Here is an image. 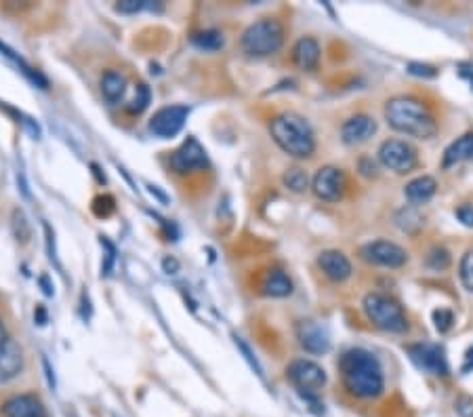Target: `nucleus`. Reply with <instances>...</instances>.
<instances>
[{"mask_svg": "<svg viewBox=\"0 0 473 417\" xmlns=\"http://www.w3.org/2000/svg\"><path fill=\"white\" fill-rule=\"evenodd\" d=\"M188 114H190V110L185 106L160 108L149 120V131L160 139H171L177 133H181V129L185 126Z\"/></svg>", "mask_w": 473, "mask_h": 417, "instance_id": "nucleus-12", "label": "nucleus"}, {"mask_svg": "<svg viewBox=\"0 0 473 417\" xmlns=\"http://www.w3.org/2000/svg\"><path fill=\"white\" fill-rule=\"evenodd\" d=\"M458 276H460L463 287L473 293V251H467L463 255L460 265H458Z\"/></svg>", "mask_w": 473, "mask_h": 417, "instance_id": "nucleus-28", "label": "nucleus"}, {"mask_svg": "<svg viewBox=\"0 0 473 417\" xmlns=\"http://www.w3.org/2000/svg\"><path fill=\"white\" fill-rule=\"evenodd\" d=\"M320 53L322 51H320L318 40L311 38V36H303L292 47V61L299 70L311 72V70H315L320 63Z\"/></svg>", "mask_w": 473, "mask_h": 417, "instance_id": "nucleus-18", "label": "nucleus"}, {"mask_svg": "<svg viewBox=\"0 0 473 417\" xmlns=\"http://www.w3.org/2000/svg\"><path fill=\"white\" fill-rule=\"evenodd\" d=\"M385 120L391 129L398 133L417 137V139H431L438 133V122L433 114L415 97H391L385 104Z\"/></svg>", "mask_w": 473, "mask_h": 417, "instance_id": "nucleus-2", "label": "nucleus"}, {"mask_svg": "<svg viewBox=\"0 0 473 417\" xmlns=\"http://www.w3.org/2000/svg\"><path fill=\"white\" fill-rule=\"evenodd\" d=\"M149 101H151V91H149V87L147 85H137V89H135V95H133V99L126 104V110L131 112V114H141L147 106H149Z\"/></svg>", "mask_w": 473, "mask_h": 417, "instance_id": "nucleus-27", "label": "nucleus"}, {"mask_svg": "<svg viewBox=\"0 0 473 417\" xmlns=\"http://www.w3.org/2000/svg\"><path fill=\"white\" fill-rule=\"evenodd\" d=\"M169 167L175 175H188L208 167L206 150L196 137H188L185 142L171 154Z\"/></svg>", "mask_w": 473, "mask_h": 417, "instance_id": "nucleus-8", "label": "nucleus"}, {"mask_svg": "<svg viewBox=\"0 0 473 417\" xmlns=\"http://www.w3.org/2000/svg\"><path fill=\"white\" fill-rule=\"evenodd\" d=\"M269 133L274 142L292 158H309L315 152L311 124L297 112H282L272 118Z\"/></svg>", "mask_w": 473, "mask_h": 417, "instance_id": "nucleus-3", "label": "nucleus"}, {"mask_svg": "<svg viewBox=\"0 0 473 417\" xmlns=\"http://www.w3.org/2000/svg\"><path fill=\"white\" fill-rule=\"evenodd\" d=\"M456 413L460 417H473V396H460L456 400Z\"/></svg>", "mask_w": 473, "mask_h": 417, "instance_id": "nucleus-35", "label": "nucleus"}, {"mask_svg": "<svg viewBox=\"0 0 473 417\" xmlns=\"http://www.w3.org/2000/svg\"><path fill=\"white\" fill-rule=\"evenodd\" d=\"M362 308L366 318L381 331L404 333L408 329V320L402 306L383 293H368L362 302Z\"/></svg>", "mask_w": 473, "mask_h": 417, "instance_id": "nucleus-5", "label": "nucleus"}, {"mask_svg": "<svg viewBox=\"0 0 473 417\" xmlns=\"http://www.w3.org/2000/svg\"><path fill=\"white\" fill-rule=\"evenodd\" d=\"M7 337H9V335H7V327H5L3 318H0V343H3V341H5Z\"/></svg>", "mask_w": 473, "mask_h": 417, "instance_id": "nucleus-42", "label": "nucleus"}, {"mask_svg": "<svg viewBox=\"0 0 473 417\" xmlns=\"http://www.w3.org/2000/svg\"><path fill=\"white\" fill-rule=\"evenodd\" d=\"M42 367H44V373H47V382H49V386L55 390V375H53V369H51V365H49L47 357H42Z\"/></svg>", "mask_w": 473, "mask_h": 417, "instance_id": "nucleus-38", "label": "nucleus"}, {"mask_svg": "<svg viewBox=\"0 0 473 417\" xmlns=\"http://www.w3.org/2000/svg\"><path fill=\"white\" fill-rule=\"evenodd\" d=\"M192 44L200 51H219L225 44V38L219 30H200L192 34Z\"/></svg>", "mask_w": 473, "mask_h": 417, "instance_id": "nucleus-23", "label": "nucleus"}, {"mask_svg": "<svg viewBox=\"0 0 473 417\" xmlns=\"http://www.w3.org/2000/svg\"><path fill=\"white\" fill-rule=\"evenodd\" d=\"M163 268H165L167 274H175V272L179 270V261H177L175 257H167V259L163 261Z\"/></svg>", "mask_w": 473, "mask_h": 417, "instance_id": "nucleus-37", "label": "nucleus"}, {"mask_svg": "<svg viewBox=\"0 0 473 417\" xmlns=\"http://www.w3.org/2000/svg\"><path fill=\"white\" fill-rule=\"evenodd\" d=\"M469 369H473V348H471V350H467L465 365H463V373H467Z\"/></svg>", "mask_w": 473, "mask_h": 417, "instance_id": "nucleus-39", "label": "nucleus"}, {"mask_svg": "<svg viewBox=\"0 0 473 417\" xmlns=\"http://www.w3.org/2000/svg\"><path fill=\"white\" fill-rule=\"evenodd\" d=\"M450 265V253L444 249V247H433L427 255V268L435 270V272H442Z\"/></svg>", "mask_w": 473, "mask_h": 417, "instance_id": "nucleus-29", "label": "nucleus"}, {"mask_svg": "<svg viewBox=\"0 0 473 417\" xmlns=\"http://www.w3.org/2000/svg\"><path fill=\"white\" fill-rule=\"evenodd\" d=\"M151 5H147L145 0H122V3L116 5V11L120 13H126V15H133V13H139L143 9H149Z\"/></svg>", "mask_w": 473, "mask_h": 417, "instance_id": "nucleus-32", "label": "nucleus"}, {"mask_svg": "<svg viewBox=\"0 0 473 417\" xmlns=\"http://www.w3.org/2000/svg\"><path fill=\"white\" fill-rule=\"evenodd\" d=\"M11 228H13L15 238H17L22 245H26V243L30 240V236H32V228H30V222H28V218H26V213L22 211V208H15V211H13V218H11Z\"/></svg>", "mask_w": 473, "mask_h": 417, "instance_id": "nucleus-26", "label": "nucleus"}, {"mask_svg": "<svg viewBox=\"0 0 473 417\" xmlns=\"http://www.w3.org/2000/svg\"><path fill=\"white\" fill-rule=\"evenodd\" d=\"M34 316H36L38 325H47V312H44V308H42V306H38V308H36Z\"/></svg>", "mask_w": 473, "mask_h": 417, "instance_id": "nucleus-40", "label": "nucleus"}, {"mask_svg": "<svg viewBox=\"0 0 473 417\" xmlns=\"http://www.w3.org/2000/svg\"><path fill=\"white\" fill-rule=\"evenodd\" d=\"M339 371L345 390L362 400H370L383 394L385 377L376 357L364 348H351L339 359Z\"/></svg>", "mask_w": 473, "mask_h": 417, "instance_id": "nucleus-1", "label": "nucleus"}, {"mask_svg": "<svg viewBox=\"0 0 473 417\" xmlns=\"http://www.w3.org/2000/svg\"><path fill=\"white\" fill-rule=\"evenodd\" d=\"M286 377L299 390V394L318 396V392L326 386V371L318 363L307 361V359L292 361L286 369Z\"/></svg>", "mask_w": 473, "mask_h": 417, "instance_id": "nucleus-6", "label": "nucleus"}, {"mask_svg": "<svg viewBox=\"0 0 473 417\" xmlns=\"http://www.w3.org/2000/svg\"><path fill=\"white\" fill-rule=\"evenodd\" d=\"M360 257L372 265H383V268H402L408 261V253L389 240H372L360 247Z\"/></svg>", "mask_w": 473, "mask_h": 417, "instance_id": "nucleus-9", "label": "nucleus"}, {"mask_svg": "<svg viewBox=\"0 0 473 417\" xmlns=\"http://www.w3.org/2000/svg\"><path fill=\"white\" fill-rule=\"evenodd\" d=\"M374 133H376V120L368 114H356L347 118L341 126V139L347 146L366 144Z\"/></svg>", "mask_w": 473, "mask_h": 417, "instance_id": "nucleus-15", "label": "nucleus"}, {"mask_svg": "<svg viewBox=\"0 0 473 417\" xmlns=\"http://www.w3.org/2000/svg\"><path fill=\"white\" fill-rule=\"evenodd\" d=\"M233 339H235V345H238V348H240V350H242L244 359L249 361V365H251V367H253V369H255V371H257L259 375H263V369H261V365H259V363H257V359H255V357L251 354V350H249V345H247V343L242 341V337H233Z\"/></svg>", "mask_w": 473, "mask_h": 417, "instance_id": "nucleus-33", "label": "nucleus"}, {"mask_svg": "<svg viewBox=\"0 0 473 417\" xmlns=\"http://www.w3.org/2000/svg\"><path fill=\"white\" fill-rule=\"evenodd\" d=\"M5 417H49L42 400L36 394H15L3 402Z\"/></svg>", "mask_w": 473, "mask_h": 417, "instance_id": "nucleus-16", "label": "nucleus"}, {"mask_svg": "<svg viewBox=\"0 0 473 417\" xmlns=\"http://www.w3.org/2000/svg\"><path fill=\"white\" fill-rule=\"evenodd\" d=\"M456 218L463 226L473 228V204H460L456 208Z\"/></svg>", "mask_w": 473, "mask_h": 417, "instance_id": "nucleus-34", "label": "nucleus"}, {"mask_svg": "<svg viewBox=\"0 0 473 417\" xmlns=\"http://www.w3.org/2000/svg\"><path fill=\"white\" fill-rule=\"evenodd\" d=\"M396 224H398V228H400L402 232L415 234V232L423 226V218H421V213L417 211L415 206H406V208H402V211H398Z\"/></svg>", "mask_w": 473, "mask_h": 417, "instance_id": "nucleus-24", "label": "nucleus"}, {"mask_svg": "<svg viewBox=\"0 0 473 417\" xmlns=\"http://www.w3.org/2000/svg\"><path fill=\"white\" fill-rule=\"evenodd\" d=\"M435 190H438V181L429 175H421V177L413 179L410 183H406L404 194L413 204H423L433 198Z\"/></svg>", "mask_w": 473, "mask_h": 417, "instance_id": "nucleus-21", "label": "nucleus"}, {"mask_svg": "<svg viewBox=\"0 0 473 417\" xmlns=\"http://www.w3.org/2000/svg\"><path fill=\"white\" fill-rule=\"evenodd\" d=\"M99 87H101V95L106 97V101L110 104H118L122 97H124V91H126V79L116 72V70H108V72L101 76L99 81Z\"/></svg>", "mask_w": 473, "mask_h": 417, "instance_id": "nucleus-22", "label": "nucleus"}, {"mask_svg": "<svg viewBox=\"0 0 473 417\" xmlns=\"http://www.w3.org/2000/svg\"><path fill=\"white\" fill-rule=\"evenodd\" d=\"M311 190L324 202H337L345 194V173L337 167H322L313 175Z\"/></svg>", "mask_w": 473, "mask_h": 417, "instance_id": "nucleus-11", "label": "nucleus"}, {"mask_svg": "<svg viewBox=\"0 0 473 417\" xmlns=\"http://www.w3.org/2000/svg\"><path fill=\"white\" fill-rule=\"evenodd\" d=\"M282 181H284V186H286L290 192H294V194H303V192L309 188V177H307V173H305L303 169H299V167L288 169V171L284 173Z\"/></svg>", "mask_w": 473, "mask_h": 417, "instance_id": "nucleus-25", "label": "nucleus"}, {"mask_svg": "<svg viewBox=\"0 0 473 417\" xmlns=\"http://www.w3.org/2000/svg\"><path fill=\"white\" fill-rule=\"evenodd\" d=\"M379 161L393 173H408L417 167V150L404 139H387L379 146Z\"/></svg>", "mask_w": 473, "mask_h": 417, "instance_id": "nucleus-7", "label": "nucleus"}, {"mask_svg": "<svg viewBox=\"0 0 473 417\" xmlns=\"http://www.w3.org/2000/svg\"><path fill=\"white\" fill-rule=\"evenodd\" d=\"M318 265L324 272V276L335 283H343L351 276V261L345 257V253H341L337 249L322 251L318 255Z\"/></svg>", "mask_w": 473, "mask_h": 417, "instance_id": "nucleus-17", "label": "nucleus"}, {"mask_svg": "<svg viewBox=\"0 0 473 417\" xmlns=\"http://www.w3.org/2000/svg\"><path fill=\"white\" fill-rule=\"evenodd\" d=\"M259 289L267 297H288L292 293V281L282 268H272L263 274Z\"/></svg>", "mask_w": 473, "mask_h": 417, "instance_id": "nucleus-19", "label": "nucleus"}, {"mask_svg": "<svg viewBox=\"0 0 473 417\" xmlns=\"http://www.w3.org/2000/svg\"><path fill=\"white\" fill-rule=\"evenodd\" d=\"M406 70L413 74V76H419V79H435L438 76V70L429 63H419V61H410L406 65Z\"/></svg>", "mask_w": 473, "mask_h": 417, "instance_id": "nucleus-31", "label": "nucleus"}, {"mask_svg": "<svg viewBox=\"0 0 473 417\" xmlns=\"http://www.w3.org/2000/svg\"><path fill=\"white\" fill-rule=\"evenodd\" d=\"M26 365V354L19 341L13 337H7L0 343V386L13 382L15 377L22 375Z\"/></svg>", "mask_w": 473, "mask_h": 417, "instance_id": "nucleus-13", "label": "nucleus"}, {"mask_svg": "<svg viewBox=\"0 0 473 417\" xmlns=\"http://www.w3.org/2000/svg\"><path fill=\"white\" fill-rule=\"evenodd\" d=\"M469 158H473V133L460 135L458 139H454V142L444 150L442 167L448 169V167H454V165L465 163Z\"/></svg>", "mask_w": 473, "mask_h": 417, "instance_id": "nucleus-20", "label": "nucleus"}, {"mask_svg": "<svg viewBox=\"0 0 473 417\" xmlns=\"http://www.w3.org/2000/svg\"><path fill=\"white\" fill-rule=\"evenodd\" d=\"M284 44V26L274 17H263L251 24L240 38V47L251 57H269Z\"/></svg>", "mask_w": 473, "mask_h": 417, "instance_id": "nucleus-4", "label": "nucleus"}, {"mask_svg": "<svg viewBox=\"0 0 473 417\" xmlns=\"http://www.w3.org/2000/svg\"><path fill=\"white\" fill-rule=\"evenodd\" d=\"M294 335H297L303 350L313 354V357L326 354L331 350V337H329L326 329L311 318L299 320L297 327H294Z\"/></svg>", "mask_w": 473, "mask_h": 417, "instance_id": "nucleus-10", "label": "nucleus"}, {"mask_svg": "<svg viewBox=\"0 0 473 417\" xmlns=\"http://www.w3.org/2000/svg\"><path fill=\"white\" fill-rule=\"evenodd\" d=\"M40 285L44 287L42 291H44L47 295H53V291H55V289H53V287L49 285V281H47V276H42V278H40Z\"/></svg>", "mask_w": 473, "mask_h": 417, "instance_id": "nucleus-41", "label": "nucleus"}, {"mask_svg": "<svg viewBox=\"0 0 473 417\" xmlns=\"http://www.w3.org/2000/svg\"><path fill=\"white\" fill-rule=\"evenodd\" d=\"M408 354L419 369L429 371L433 375H448V363L440 345L415 343V345H408Z\"/></svg>", "mask_w": 473, "mask_h": 417, "instance_id": "nucleus-14", "label": "nucleus"}, {"mask_svg": "<svg viewBox=\"0 0 473 417\" xmlns=\"http://www.w3.org/2000/svg\"><path fill=\"white\" fill-rule=\"evenodd\" d=\"M360 169H362V173H364L366 177H370V175H374V173H376L374 163H372V161H368V158H362V161H360Z\"/></svg>", "mask_w": 473, "mask_h": 417, "instance_id": "nucleus-36", "label": "nucleus"}, {"mask_svg": "<svg viewBox=\"0 0 473 417\" xmlns=\"http://www.w3.org/2000/svg\"><path fill=\"white\" fill-rule=\"evenodd\" d=\"M431 316H433V325H435V329H438L440 333L450 331V327H452V322H454V314H452L450 310L440 308V310H433Z\"/></svg>", "mask_w": 473, "mask_h": 417, "instance_id": "nucleus-30", "label": "nucleus"}]
</instances>
